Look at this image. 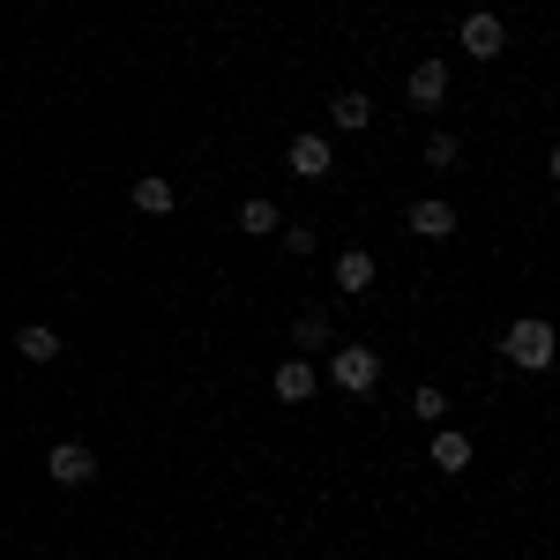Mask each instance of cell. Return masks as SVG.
<instances>
[{
	"mask_svg": "<svg viewBox=\"0 0 560 560\" xmlns=\"http://www.w3.org/2000/svg\"><path fill=\"white\" fill-rule=\"evenodd\" d=\"M374 382H382V351H374V345H329V388L366 396Z\"/></svg>",
	"mask_w": 560,
	"mask_h": 560,
	"instance_id": "1",
	"label": "cell"
},
{
	"mask_svg": "<svg viewBox=\"0 0 560 560\" xmlns=\"http://www.w3.org/2000/svg\"><path fill=\"white\" fill-rule=\"evenodd\" d=\"M501 351L516 359L523 374H546V366H553V322H538V314H523V322H509V337H501Z\"/></svg>",
	"mask_w": 560,
	"mask_h": 560,
	"instance_id": "2",
	"label": "cell"
},
{
	"mask_svg": "<svg viewBox=\"0 0 560 560\" xmlns=\"http://www.w3.org/2000/svg\"><path fill=\"white\" fill-rule=\"evenodd\" d=\"M456 52L478 60V68H486V60H501V52H509V23H501L493 8H471V15L456 23Z\"/></svg>",
	"mask_w": 560,
	"mask_h": 560,
	"instance_id": "3",
	"label": "cell"
},
{
	"mask_svg": "<svg viewBox=\"0 0 560 560\" xmlns=\"http://www.w3.org/2000/svg\"><path fill=\"white\" fill-rule=\"evenodd\" d=\"M45 478H52V486H90V478H97V448H90V441H52V448H45Z\"/></svg>",
	"mask_w": 560,
	"mask_h": 560,
	"instance_id": "4",
	"label": "cell"
},
{
	"mask_svg": "<svg viewBox=\"0 0 560 560\" xmlns=\"http://www.w3.org/2000/svg\"><path fill=\"white\" fill-rule=\"evenodd\" d=\"M284 165H292V179H306V187H322V179L337 173V150H329V135H292Z\"/></svg>",
	"mask_w": 560,
	"mask_h": 560,
	"instance_id": "5",
	"label": "cell"
},
{
	"mask_svg": "<svg viewBox=\"0 0 560 560\" xmlns=\"http://www.w3.org/2000/svg\"><path fill=\"white\" fill-rule=\"evenodd\" d=\"M404 232H411V240H433V247H441V240H456V202L419 195V202L404 210Z\"/></svg>",
	"mask_w": 560,
	"mask_h": 560,
	"instance_id": "6",
	"label": "cell"
},
{
	"mask_svg": "<svg viewBox=\"0 0 560 560\" xmlns=\"http://www.w3.org/2000/svg\"><path fill=\"white\" fill-rule=\"evenodd\" d=\"M329 345H337L329 306H300V314H292V351H300V359H314V351H329Z\"/></svg>",
	"mask_w": 560,
	"mask_h": 560,
	"instance_id": "7",
	"label": "cell"
},
{
	"mask_svg": "<svg viewBox=\"0 0 560 560\" xmlns=\"http://www.w3.org/2000/svg\"><path fill=\"white\" fill-rule=\"evenodd\" d=\"M404 97H411L419 113H433V105H448V60H419V68L404 75Z\"/></svg>",
	"mask_w": 560,
	"mask_h": 560,
	"instance_id": "8",
	"label": "cell"
},
{
	"mask_svg": "<svg viewBox=\"0 0 560 560\" xmlns=\"http://www.w3.org/2000/svg\"><path fill=\"white\" fill-rule=\"evenodd\" d=\"M60 329H52V322H23V329H15V359H31V366H52V359H60Z\"/></svg>",
	"mask_w": 560,
	"mask_h": 560,
	"instance_id": "9",
	"label": "cell"
},
{
	"mask_svg": "<svg viewBox=\"0 0 560 560\" xmlns=\"http://www.w3.org/2000/svg\"><path fill=\"white\" fill-rule=\"evenodd\" d=\"M337 292H345V300H366V292H374V255H366V247H345V255H337Z\"/></svg>",
	"mask_w": 560,
	"mask_h": 560,
	"instance_id": "10",
	"label": "cell"
},
{
	"mask_svg": "<svg viewBox=\"0 0 560 560\" xmlns=\"http://www.w3.org/2000/svg\"><path fill=\"white\" fill-rule=\"evenodd\" d=\"M314 388H322L314 359H300V351H292V359H277V396H284V404H306Z\"/></svg>",
	"mask_w": 560,
	"mask_h": 560,
	"instance_id": "11",
	"label": "cell"
},
{
	"mask_svg": "<svg viewBox=\"0 0 560 560\" xmlns=\"http://www.w3.org/2000/svg\"><path fill=\"white\" fill-rule=\"evenodd\" d=\"M135 210H142V217H173L179 210V187L165 173H142V179H135Z\"/></svg>",
	"mask_w": 560,
	"mask_h": 560,
	"instance_id": "12",
	"label": "cell"
},
{
	"mask_svg": "<svg viewBox=\"0 0 560 560\" xmlns=\"http://www.w3.org/2000/svg\"><path fill=\"white\" fill-rule=\"evenodd\" d=\"M433 471H471V433H456V427H433Z\"/></svg>",
	"mask_w": 560,
	"mask_h": 560,
	"instance_id": "13",
	"label": "cell"
},
{
	"mask_svg": "<svg viewBox=\"0 0 560 560\" xmlns=\"http://www.w3.org/2000/svg\"><path fill=\"white\" fill-rule=\"evenodd\" d=\"M329 113H337V128H345V135L374 128V97H366V90H337V105H329Z\"/></svg>",
	"mask_w": 560,
	"mask_h": 560,
	"instance_id": "14",
	"label": "cell"
},
{
	"mask_svg": "<svg viewBox=\"0 0 560 560\" xmlns=\"http://www.w3.org/2000/svg\"><path fill=\"white\" fill-rule=\"evenodd\" d=\"M240 232H247V240H277V232H284V217H277V202H240Z\"/></svg>",
	"mask_w": 560,
	"mask_h": 560,
	"instance_id": "15",
	"label": "cell"
},
{
	"mask_svg": "<svg viewBox=\"0 0 560 560\" xmlns=\"http://www.w3.org/2000/svg\"><path fill=\"white\" fill-rule=\"evenodd\" d=\"M411 419H419V427H448V388L419 382L411 388Z\"/></svg>",
	"mask_w": 560,
	"mask_h": 560,
	"instance_id": "16",
	"label": "cell"
},
{
	"mask_svg": "<svg viewBox=\"0 0 560 560\" xmlns=\"http://www.w3.org/2000/svg\"><path fill=\"white\" fill-rule=\"evenodd\" d=\"M456 158H464V150H456V135H448V128H433L427 150H419V165H427V173H456Z\"/></svg>",
	"mask_w": 560,
	"mask_h": 560,
	"instance_id": "17",
	"label": "cell"
},
{
	"mask_svg": "<svg viewBox=\"0 0 560 560\" xmlns=\"http://www.w3.org/2000/svg\"><path fill=\"white\" fill-rule=\"evenodd\" d=\"M314 247H322L314 224H284V255H314Z\"/></svg>",
	"mask_w": 560,
	"mask_h": 560,
	"instance_id": "18",
	"label": "cell"
}]
</instances>
